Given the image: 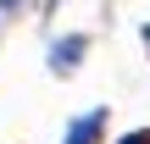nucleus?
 Instances as JSON below:
<instances>
[{
	"mask_svg": "<svg viewBox=\"0 0 150 144\" xmlns=\"http://www.w3.org/2000/svg\"><path fill=\"white\" fill-rule=\"evenodd\" d=\"M45 6H50V11H56V6H61V0H45Z\"/></svg>",
	"mask_w": 150,
	"mask_h": 144,
	"instance_id": "39448f33",
	"label": "nucleus"
},
{
	"mask_svg": "<svg viewBox=\"0 0 150 144\" xmlns=\"http://www.w3.org/2000/svg\"><path fill=\"white\" fill-rule=\"evenodd\" d=\"M17 6H22V0H0V11H17Z\"/></svg>",
	"mask_w": 150,
	"mask_h": 144,
	"instance_id": "20e7f679",
	"label": "nucleus"
},
{
	"mask_svg": "<svg viewBox=\"0 0 150 144\" xmlns=\"http://www.w3.org/2000/svg\"><path fill=\"white\" fill-rule=\"evenodd\" d=\"M117 144H150V128H134V133H122Z\"/></svg>",
	"mask_w": 150,
	"mask_h": 144,
	"instance_id": "7ed1b4c3",
	"label": "nucleus"
},
{
	"mask_svg": "<svg viewBox=\"0 0 150 144\" xmlns=\"http://www.w3.org/2000/svg\"><path fill=\"white\" fill-rule=\"evenodd\" d=\"M83 50H89V39H83V33H67L61 44H50V72H61V78H67V72H78Z\"/></svg>",
	"mask_w": 150,
	"mask_h": 144,
	"instance_id": "f257e3e1",
	"label": "nucleus"
},
{
	"mask_svg": "<svg viewBox=\"0 0 150 144\" xmlns=\"http://www.w3.org/2000/svg\"><path fill=\"white\" fill-rule=\"evenodd\" d=\"M106 139V105H95L89 117H78L67 133H61V144H100Z\"/></svg>",
	"mask_w": 150,
	"mask_h": 144,
	"instance_id": "f03ea898",
	"label": "nucleus"
},
{
	"mask_svg": "<svg viewBox=\"0 0 150 144\" xmlns=\"http://www.w3.org/2000/svg\"><path fill=\"white\" fill-rule=\"evenodd\" d=\"M145 44H150V22H145Z\"/></svg>",
	"mask_w": 150,
	"mask_h": 144,
	"instance_id": "423d86ee",
	"label": "nucleus"
}]
</instances>
